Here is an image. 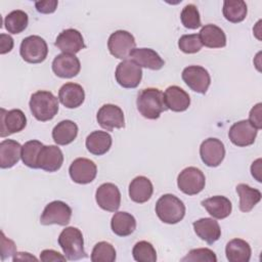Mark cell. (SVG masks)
<instances>
[{
    "instance_id": "6da1fadb",
    "label": "cell",
    "mask_w": 262,
    "mask_h": 262,
    "mask_svg": "<svg viewBox=\"0 0 262 262\" xmlns=\"http://www.w3.org/2000/svg\"><path fill=\"white\" fill-rule=\"evenodd\" d=\"M136 104L140 115L148 120H156L167 111L164 93L158 88L142 89L137 95Z\"/></svg>"
},
{
    "instance_id": "7a4b0ae2",
    "label": "cell",
    "mask_w": 262,
    "mask_h": 262,
    "mask_svg": "<svg viewBox=\"0 0 262 262\" xmlns=\"http://www.w3.org/2000/svg\"><path fill=\"white\" fill-rule=\"evenodd\" d=\"M29 105L36 120L46 122L53 119L57 114L58 98L50 91L39 90L32 94Z\"/></svg>"
},
{
    "instance_id": "3957f363",
    "label": "cell",
    "mask_w": 262,
    "mask_h": 262,
    "mask_svg": "<svg viewBox=\"0 0 262 262\" xmlns=\"http://www.w3.org/2000/svg\"><path fill=\"white\" fill-rule=\"evenodd\" d=\"M57 242L67 260L75 261L87 257L84 250L83 234L77 227L69 226L62 229Z\"/></svg>"
},
{
    "instance_id": "277c9868",
    "label": "cell",
    "mask_w": 262,
    "mask_h": 262,
    "mask_svg": "<svg viewBox=\"0 0 262 262\" xmlns=\"http://www.w3.org/2000/svg\"><path fill=\"white\" fill-rule=\"evenodd\" d=\"M156 213L161 221L167 224L180 222L185 215V206L176 195L166 193L156 204Z\"/></svg>"
},
{
    "instance_id": "5b68a950",
    "label": "cell",
    "mask_w": 262,
    "mask_h": 262,
    "mask_svg": "<svg viewBox=\"0 0 262 262\" xmlns=\"http://www.w3.org/2000/svg\"><path fill=\"white\" fill-rule=\"evenodd\" d=\"M23 59L29 63H40L44 61L48 54V46L46 41L37 35L26 37L19 48Z\"/></svg>"
},
{
    "instance_id": "8992f818",
    "label": "cell",
    "mask_w": 262,
    "mask_h": 262,
    "mask_svg": "<svg viewBox=\"0 0 262 262\" xmlns=\"http://www.w3.org/2000/svg\"><path fill=\"white\" fill-rule=\"evenodd\" d=\"M206 184L204 173L196 167H187L183 169L177 177L178 188L187 195L200 193Z\"/></svg>"
},
{
    "instance_id": "52a82bcc",
    "label": "cell",
    "mask_w": 262,
    "mask_h": 262,
    "mask_svg": "<svg viewBox=\"0 0 262 262\" xmlns=\"http://www.w3.org/2000/svg\"><path fill=\"white\" fill-rule=\"evenodd\" d=\"M136 42L134 36L124 30H118L111 34L107 40V48L110 53L116 58L125 60L135 48Z\"/></svg>"
},
{
    "instance_id": "ba28073f",
    "label": "cell",
    "mask_w": 262,
    "mask_h": 262,
    "mask_svg": "<svg viewBox=\"0 0 262 262\" xmlns=\"http://www.w3.org/2000/svg\"><path fill=\"white\" fill-rule=\"evenodd\" d=\"M72 209L69 205L61 201H53L46 205L41 217L40 223L42 225H68L71 221Z\"/></svg>"
},
{
    "instance_id": "9c48e42d",
    "label": "cell",
    "mask_w": 262,
    "mask_h": 262,
    "mask_svg": "<svg viewBox=\"0 0 262 262\" xmlns=\"http://www.w3.org/2000/svg\"><path fill=\"white\" fill-rule=\"evenodd\" d=\"M115 77L120 86L124 88H136L141 81L142 70L133 60L125 59L117 66Z\"/></svg>"
},
{
    "instance_id": "30bf717a",
    "label": "cell",
    "mask_w": 262,
    "mask_h": 262,
    "mask_svg": "<svg viewBox=\"0 0 262 262\" xmlns=\"http://www.w3.org/2000/svg\"><path fill=\"white\" fill-rule=\"evenodd\" d=\"M182 80L194 92L205 94L211 84L209 72L201 66H188L182 71Z\"/></svg>"
},
{
    "instance_id": "8fae6325",
    "label": "cell",
    "mask_w": 262,
    "mask_h": 262,
    "mask_svg": "<svg viewBox=\"0 0 262 262\" xmlns=\"http://www.w3.org/2000/svg\"><path fill=\"white\" fill-rule=\"evenodd\" d=\"M96 120L99 126L106 131H113L115 128L120 129L125 127L124 113L122 108L112 103L103 104L98 110Z\"/></svg>"
},
{
    "instance_id": "7c38bea8",
    "label": "cell",
    "mask_w": 262,
    "mask_h": 262,
    "mask_svg": "<svg viewBox=\"0 0 262 262\" xmlns=\"http://www.w3.org/2000/svg\"><path fill=\"white\" fill-rule=\"evenodd\" d=\"M27 125V118L23 111L13 108L6 111L1 108L0 115V136L5 137L20 132Z\"/></svg>"
},
{
    "instance_id": "4fadbf2b",
    "label": "cell",
    "mask_w": 262,
    "mask_h": 262,
    "mask_svg": "<svg viewBox=\"0 0 262 262\" xmlns=\"http://www.w3.org/2000/svg\"><path fill=\"white\" fill-rule=\"evenodd\" d=\"M200 156L205 165L208 167H217L225 157V147L218 138H207L200 146Z\"/></svg>"
},
{
    "instance_id": "5bb4252c",
    "label": "cell",
    "mask_w": 262,
    "mask_h": 262,
    "mask_svg": "<svg viewBox=\"0 0 262 262\" xmlns=\"http://www.w3.org/2000/svg\"><path fill=\"white\" fill-rule=\"evenodd\" d=\"M72 180L79 184H87L92 182L97 174L95 163L86 158H78L74 160L69 168Z\"/></svg>"
},
{
    "instance_id": "9a60e30c",
    "label": "cell",
    "mask_w": 262,
    "mask_h": 262,
    "mask_svg": "<svg viewBox=\"0 0 262 262\" xmlns=\"http://www.w3.org/2000/svg\"><path fill=\"white\" fill-rule=\"evenodd\" d=\"M258 130L248 120L235 122L228 131L230 141L236 146H249L254 143Z\"/></svg>"
},
{
    "instance_id": "2e32d148",
    "label": "cell",
    "mask_w": 262,
    "mask_h": 262,
    "mask_svg": "<svg viewBox=\"0 0 262 262\" xmlns=\"http://www.w3.org/2000/svg\"><path fill=\"white\" fill-rule=\"evenodd\" d=\"M95 200L102 210L116 212L121 205V192L114 183H103L96 189Z\"/></svg>"
},
{
    "instance_id": "e0dca14e",
    "label": "cell",
    "mask_w": 262,
    "mask_h": 262,
    "mask_svg": "<svg viewBox=\"0 0 262 262\" xmlns=\"http://www.w3.org/2000/svg\"><path fill=\"white\" fill-rule=\"evenodd\" d=\"M80 70L81 63L75 54L60 53L52 61V71L59 78L70 79L76 77Z\"/></svg>"
},
{
    "instance_id": "ac0fdd59",
    "label": "cell",
    "mask_w": 262,
    "mask_h": 262,
    "mask_svg": "<svg viewBox=\"0 0 262 262\" xmlns=\"http://www.w3.org/2000/svg\"><path fill=\"white\" fill-rule=\"evenodd\" d=\"M54 45L62 51V53L75 54L85 48L82 34L76 29L63 30L56 37Z\"/></svg>"
},
{
    "instance_id": "d6986e66",
    "label": "cell",
    "mask_w": 262,
    "mask_h": 262,
    "mask_svg": "<svg viewBox=\"0 0 262 262\" xmlns=\"http://www.w3.org/2000/svg\"><path fill=\"white\" fill-rule=\"evenodd\" d=\"M63 163V155L56 145H43L38 158V166L47 172H55Z\"/></svg>"
},
{
    "instance_id": "ffe728a7",
    "label": "cell",
    "mask_w": 262,
    "mask_h": 262,
    "mask_svg": "<svg viewBox=\"0 0 262 262\" xmlns=\"http://www.w3.org/2000/svg\"><path fill=\"white\" fill-rule=\"evenodd\" d=\"M164 102L167 110L172 112H184L190 104V98L186 91L179 86H169L164 93Z\"/></svg>"
},
{
    "instance_id": "44dd1931",
    "label": "cell",
    "mask_w": 262,
    "mask_h": 262,
    "mask_svg": "<svg viewBox=\"0 0 262 262\" xmlns=\"http://www.w3.org/2000/svg\"><path fill=\"white\" fill-rule=\"evenodd\" d=\"M129 57L140 68H146L154 71L162 69L165 64L164 59L159 53L150 48H134Z\"/></svg>"
},
{
    "instance_id": "7402d4cb",
    "label": "cell",
    "mask_w": 262,
    "mask_h": 262,
    "mask_svg": "<svg viewBox=\"0 0 262 262\" xmlns=\"http://www.w3.org/2000/svg\"><path fill=\"white\" fill-rule=\"evenodd\" d=\"M85 99V92L81 85L77 83H66L58 91V100L68 108L79 107Z\"/></svg>"
},
{
    "instance_id": "603a6c76",
    "label": "cell",
    "mask_w": 262,
    "mask_h": 262,
    "mask_svg": "<svg viewBox=\"0 0 262 262\" xmlns=\"http://www.w3.org/2000/svg\"><path fill=\"white\" fill-rule=\"evenodd\" d=\"M195 234L209 245H213L221 236L219 223L213 218H201L192 223Z\"/></svg>"
},
{
    "instance_id": "cb8c5ba5",
    "label": "cell",
    "mask_w": 262,
    "mask_h": 262,
    "mask_svg": "<svg viewBox=\"0 0 262 262\" xmlns=\"http://www.w3.org/2000/svg\"><path fill=\"white\" fill-rule=\"evenodd\" d=\"M152 192V183L145 176H137L129 184V196L137 204L147 202L151 198Z\"/></svg>"
},
{
    "instance_id": "d4e9b609",
    "label": "cell",
    "mask_w": 262,
    "mask_h": 262,
    "mask_svg": "<svg viewBox=\"0 0 262 262\" xmlns=\"http://www.w3.org/2000/svg\"><path fill=\"white\" fill-rule=\"evenodd\" d=\"M21 145L13 139H5L0 143V167H13L21 158Z\"/></svg>"
},
{
    "instance_id": "484cf974",
    "label": "cell",
    "mask_w": 262,
    "mask_h": 262,
    "mask_svg": "<svg viewBox=\"0 0 262 262\" xmlns=\"http://www.w3.org/2000/svg\"><path fill=\"white\" fill-rule=\"evenodd\" d=\"M203 207L207 212L216 219H224L228 217L232 210L231 202L223 195H214L202 201Z\"/></svg>"
},
{
    "instance_id": "4316f807",
    "label": "cell",
    "mask_w": 262,
    "mask_h": 262,
    "mask_svg": "<svg viewBox=\"0 0 262 262\" xmlns=\"http://www.w3.org/2000/svg\"><path fill=\"white\" fill-rule=\"evenodd\" d=\"M199 37L203 45L209 48H222L226 45V36L223 30L216 25H205L200 33Z\"/></svg>"
},
{
    "instance_id": "83f0119b",
    "label": "cell",
    "mask_w": 262,
    "mask_h": 262,
    "mask_svg": "<svg viewBox=\"0 0 262 262\" xmlns=\"http://www.w3.org/2000/svg\"><path fill=\"white\" fill-rule=\"evenodd\" d=\"M112 136L105 131H93L91 132L85 141L88 151L95 156H102L106 154L112 146Z\"/></svg>"
},
{
    "instance_id": "f1b7e54d",
    "label": "cell",
    "mask_w": 262,
    "mask_h": 262,
    "mask_svg": "<svg viewBox=\"0 0 262 262\" xmlns=\"http://www.w3.org/2000/svg\"><path fill=\"white\" fill-rule=\"evenodd\" d=\"M225 254L229 262H249L252 251L248 242L242 238H233L227 243Z\"/></svg>"
},
{
    "instance_id": "f546056e",
    "label": "cell",
    "mask_w": 262,
    "mask_h": 262,
    "mask_svg": "<svg viewBox=\"0 0 262 262\" xmlns=\"http://www.w3.org/2000/svg\"><path fill=\"white\" fill-rule=\"evenodd\" d=\"M78 135V126L71 120L57 123L52 130V138L58 145H67L73 142Z\"/></svg>"
},
{
    "instance_id": "4dcf8cb0",
    "label": "cell",
    "mask_w": 262,
    "mask_h": 262,
    "mask_svg": "<svg viewBox=\"0 0 262 262\" xmlns=\"http://www.w3.org/2000/svg\"><path fill=\"white\" fill-rule=\"evenodd\" d=\"M111 227L115 234L119 236H128L136 228V220L133 215L127 212H116L112 217Z\"/></svg>"
},
{
    "instance_id": "1f68e13d",
    "label": "cell",
    "mask_w": 262,
    "mask_h": 262,
    "mask_svg": "<svg viewBox=\"0 0 262 262\" xmlns=\"http://www.w3.org/2000/svg\"><path fill=\"white\" fill-rule=\"evenodd\" d=\"M236 192L239 196V210L242 212H250L261 200V192L257 188H253L246 183L236 185Z\"/></svg>"
},
{
    "instance_id": "d6a6232c",
    "label": "cell",
    "mask_w": 262,
    "mask_h": 262,
    "mask_svg": "<svg viewBox=\"0 0 262 262\" xmlns=\"http://www.w3.org/2000/svg\"><path fill=\"white\" fill-rule=\"evenodd\" d=\"M224 17L233 24L243 21L248 12L247 4L243 0H225L222 9Z\"/></svg>"
},
{
    "instance_id": "836d02e7",
    "label": "cell",
    "mask_w": 262,
    "mask_h": 262,
    "mask_svg": "<svg viewBox=\"0 0 262 262\" xmlns=\"http://www.w3.org/2000/svg\"><path fill=\"white\" fill-rule=\"evenodd\" d=\"M28 24H29L28 14L25 11L19 9L9 12L4 19L5 29L8 31V33H11V34L21 33L27 29Z\"/></svg>"
},
{
    "instance_id": "e575fe53",
    "label": "cell",
    "mask_w": 262,
    "mask_h": 262,
    "mask_svg": "<svg viewBox=\"0 0 262 262\" xmlns=\"http://www.w3.org/2000/svg\"><path fill=\"white\" fill-rule=\"evenodd\" d=\"M43 143L39 140L27 141L21 147V161L23 163L32 169H38V158Z\"/></svg>"
},
{
    "instance_id": "d590c367",
    "label": "cell",
    "mask_w": 262,
    "mask_h": 262,
    "mask_svg": "<svg viewBox=\"0 0 262 262\" xmlns=\"http://www.w3.org/2000/svg\"><path fill=\"white\" fill-rule=\"evenodd\" d=\"M132 255L135 261L138 262H156L157 261V252L154 246L146 242L140 241L135 244L132 250Z\"/></svg>"
},
{
    "instance_id": "8d00e7d4",
    "label": "cell",
    "mask_w": 262,
    "mask_h": 262,
    "mask_svg": "<svg viewBox=\"0 0 262 262\" xmlns=\"http://www.w3.org/2000/svg\"><path fill=\"white\" fill-rule=\"evenodd\" d=\"M116 260V250L112 244L107 242L97 243L91 253V261L93 262H114Z\"/></svg>"
},
{
    "instance_id": "74e56055",
    "label": "cell",
    "mask_w": 262,
    "mask_h": 262,
    "mask_svg": "<svg viewBox=\"0 0 262 262\" xmlns=\"http://www.w3.org/2000/svg\"><path fill=\"white\" fill-rule=\"evenodd\" d=\"M180 19L182 25L186 29L195 30L202 26L200 12L195 5L193 4H187L183 7L181 13H180Z\"/></svg>"
},
{
    "instance_id": "f35d334b",
    "label": "cell",
    "mask_w": 262,
    "mask_h": 262,
    "mask_svg": "<svg viewBox=\"0 0 262 262\" xmlns=\"http://www.w3.org/2000/svg\"><path fill=\"white\" fill-rule=\"evenodd\" d=\"M178 47L182 52L191 54L199 52L202 49L203 44L201 42L199 34H189L183 35L179 38Z\"/></svg>"
},
{
    "instance_id": "ab89813d",
    "label": "cell",
    "mask_w": 262,
    "mask_h": 262,
    "mask_svg": "<svg viewBox=\"0 0 262 262\" xmlns=\"http://www.w3.org/2000/svg\"><path fill=\"white\" fill-rule=\"evenodd\" d=\"M185 262H216L217 257L215 253L208 248H200L190 250L185 257L181 259Z\"/></svg>"
},
{
    "instance_id": "60d3db41",
    "label": "cell",
    "mask_w": 262,
    "mask_h": 262,
    "mask_svg": "<svg viewBox=\"0 0 262 262\" xmlns=\"http://www.w3.org/2000/svg\"><path fill=\"white\" fill-rule=\"evenodd\" d=\"M16 253V248L14 243L7 238L3 232H1V260H5L6 257L14 256Z\"/></svg>"
},
{
    "instance_id": "b9f144b4",
    "label": "cell",
    "mask_w": 262,
    "mask_h": 262,
    "mask_svg": "<svg viewBox=\"0 0 262 262\" xmlns=\"http://www.w3.org/2000/svg\"><path fill=\"white\" fill-rule=\"evenodd\" d=\"M58 5V2L56 0H46V1H37L35 3L36 9L40 13H52L55 11L56 7Z\"/></svg>"
},
{
    "instance_id": "7bdbcfd3",
    "label": "cell",
    "mask_w": 262,
    "mask_h": 262,
    "mask_svg": "<svg viewBox=\"0 0 262 262\" xmlns=\"http://www.w3.org/2000/svg\"><path fill=\"white\" fill-rule=\"evenodd\" d=\"M261 103H257L254 105L250 112L249 115V122L251 123L252 126H254L257 130H260L262 128V123H261Z\"/></svg>"
},
{
    "instance_id": "ee69618b",
    "label": "cell",
    "mask_w": 262,
    "mask_h": 262,
    "mask_svg": "<svg viewBox=\"0 0 262 262\" xmlns=\"http://www.w3.org/2000/svg\"><path fill=\"white\" fill-rule=\"evenodd\" d=\"M40 260L43 262L51 261H66L67 258L64 255L59 254L54 250H43L40 254Z\"/></svg>"
},
{
    "instance_id": "f6af8a7d",
    "label": "cell",
    "mask_w": 262,
    "mask_h": 262,
    "mask_svg": "<svg viewBox=\"0 0 262 262\" xmlns=\"http://www.w3.org/2000/svg\"><path fill=\"white\" fill-rule=\"evenodd\" d=\"M13 39L11 36L6 34L0 35V53L5 54L12 50L13 48Z\"/></svg>"
},
{
    "instance_id": "bcb514c9",
    "label": "cell",
    "mask_w": 262,
    "mask_h": 262,
    "mask_svg": "<svg viewBox=\"0 0 262 262\" xmlns=\"http://www.w3.org/2000/svg\"><path fill=\"white\" fill-rule=\"evenodd\" d=\"M251 173H252V176L256 178V180L258 182H261V159H258L256 160L255 162H253L252 166H251Z\"/></svg>"
},
{
    "instance_id": "7dc6e473",
    "label": "cell",
    "mask_w": 262,
    "mask_h": 262,
    "mask_svg": "<svg viewBox=\"0 0 262 262\" xmlns=\"http://www.w3.org/2000/svg\"><path fill=\"white\" fill-rule=\"evenodd\" d=\"M30 260L37 261V258L32 256L30 253H24V252L15 253L13 258H12L13 262H15V261H30Z\"/></svg>"
}]
</instances>
